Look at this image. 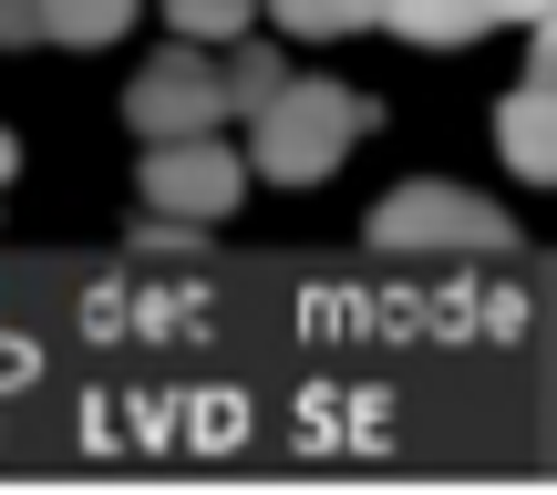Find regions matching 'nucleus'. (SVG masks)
I'll return each mask as SVG.
<instances>
[{
	"label": "nucleus",
	"mask_w": 557,
	"mask_h": 495,
	"mask_svg": "<svg viewBox=\"0 0 557 495\" xmlns=\"http://www.w3.org/2000/svg\"><path fill=\"white\" fill-rule=\"evenodd\" d=\"M496 156L517 165L527 186H557V83H537V73H527L517 94L496 103Z\"/></svg>",
	"instance_id": "39448f33"
},
{
	"label": "nucleus",
	"mask_w": 557,
	"mask_h": 495,
	"mask_svg": "<svg viewBox=\"0 0 557 495\" xmlns=\"http://www.w3.org/2000/svg\"><path fill=\"white\" fill-rule=\"evenodd\" d=\"M269 21L299 41H341V32H382V0H269Z\"/></svg>",
	"instance_id": "6e6552de"
},
{
	"label": "nucleus",
	"mask_w": 557,
	"mask_h": 495,
	"mask_svg": "<svg viewBox=\"0 0 557 495\" xmlns=\"http://www.w3.org/2000/svg\"><path fill=\"white\" fill-rule=\"evenodd\" d=\"M278 83H289V62H278L269 41H248V32H238V52H227V103H238V114H259Z\"/></svg>",
	"instance_id": "1a4fd4ad"
},
{
	"label": "nucleus",
	"mask_w": 557,
	"mask_h": 495,
	"mask_svg": "<svg viewBox=\"0 0 557 495\" xmlns=\"http://www.w3.org/2000/svg\"><path fill=\"white\" fill-rule=\"evenodd\" d=\"M372 248H393V258H434V248H475V258H496V248H517V227H506V207H485V197H465V186H403V197H382L372 207Z\"/></svg>",
	"instance_id": "f03ea898"
},
{
	"label": "nucleus",
	"mask_w": 557,
	"mask_h": 495,
	"mask_svg": "<svg viewBox=\"0 0 557 495\" xmlns=\"http://www.w3.org/2000/svg\"><path fill=\"white\" fill-rule=\"evenodd\" d=\"M165 21H176V41H238L259 0H165Z\"/></svg>",
	"instance_id": "9d476101"
},
{
	"label": "nucleus",
	"mask_w": 557,
	"mask_h": 495,
	"mask_svg": "<svg viewBox=\"0 0 557 495\" xmlns=\"http://www.w3.org/2000/svg\"><path fill=\"white\" fill-rule=\"evenodd\" d=\"M527 32H537V41H527V73L557 83V11H547V21H527Z\"/></svg>",
	"instance_id": "f8f14e48"
},
{
	"label": "nucleus",
	"mask_w": 557,
	"mask_h": 495,
	"mask_svg": "<svg viewBox=\"0 0 557 495\" xmlns=\"http://www.w3.org/2000/svg\"><path fill=\"white\" fill-rule=\"evenodd\" d=\"M21 41H41V0H0V52H21Z\"/></svg>",
	"instance_id": "9b49d317"
},
{
	"label": "nucleus",
	"mask_w": 557,
	"mask_h": 495,
	"mask_svg": "<svg viewBox=\"0 0 557 495\" xmlns=\"http://www.w3.org/2000/svg\"><path fill=\"white\" fill-rule=\"evenodd\" d=\"M135 32V0H41V41H73V52H103V41Z\"/></svg>",
	"instance_id": "0eeeda50"
},
{
	"label": "nucleus",
	"mask_w": 557,
	"mask_h": 495,
	"mask_svg": "<svg viewBox=\"0 0 557 495\" xmlns=\"http://www.w3.org/2000/svg\"><path fill=\"white\" fill-rule=\"evenodd\" d=\"M227 114H238V103H227V62H207V41H165L135 73V94H124V124H135L145 145L156 135H218Z\"/></svg>",
	"instance_id": "7ed1b4c3"
},
{
	"label": "nucleus",
	"mask_w": 557,
	"mask_h": 495,
	"mask_svg": "<svg viewBox=\"0 0 557 495\" xmlns=\"http://www.w3.org/2000/svg\"><path fill=\"white\" fill-rule=\"evenodd\" d=\"M145 207L156 218H186V227H218V218H238V197H248V165L227 156V135H156L145 145Z\"/></svg>",
	"instance_id": "20e7f679"
},
{
	"label": "nucleus",
	"mask_w": 557,
	"mask_h": 495,
	"mask_svg": "<svg viewBox=\"0 0 557 495\" xmlns=\"http://www.w3.org/2000/svg\"><path fill=\"white\" fill-rule=\"evenodd\" d=\"M382 32L423 41V52H465L496 32V0H382Z\"/></svg>",
	"instance_id": "423d86ee"
},
{
	"label": "nucleus",
	"mask_w": 557,
	"mask_h": 495,
	"mask_svg": "<svg viewBox=\"0 0 557 495\" xmlns=\"http://www.w3.org/2000/svg\"><path fill=\"white\" fill-rule=\"evenodd\" d=\"M11 176H21V145H11V135H0V186H11Z\"/></svg>",
	"instance_id": "4468645a"
},
{
	"label": "nucleus",
	"mask_w": 557,
	"mask_h": 495,
	"mask_svg": "<svg viewBox=\"0 0 557 495\" xmlns=\"http://www.w3.org/2000/svg\"><path fill=\"white\" fill-rule=\"evenodd\" d=\"M557 0H496V21H547Z\"/></svg>",
	"instance_id": "ddd939ff"
},
{
	"label": "nucleus",
	"mask_w": 557,
	"mask_h": 495,
	"mask_svg": "<svg viewBox=\"0 0 557 495\" xmlns=\"http://www.w3.org/2000/svg\"><path fill=\"white\" fill-rule=\"evenodd\" d=\"M248 124H259V135H248V165H259L269 186H320L372 135V103H361L351 83H331V73H289Z\"/></svg>",
	"instance_id": "f257e3e1"
}]
</instances>
